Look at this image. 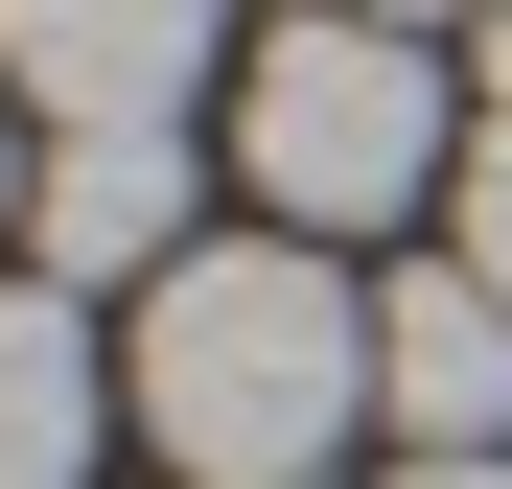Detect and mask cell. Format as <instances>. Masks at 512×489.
<instances>
[{"label": "cell", "mask_w": 512, "mask_h": 489, "mask_svg": "<svg viewBox=\"0 0 512 489\" xmlns=\"http://www.w3.org/2000/svg\"><path fill=\"white\" fill-rule=\"evenodd\" d=\"M140 443L187 489H326V443L373 420V303L303 233H210L187 280H140Z\"/></svg>", "instance_id": "1"}, {"label": "cell", "mask_w": 512, "mask_h": 489, "mask_svg": "<svg viewBox=\"0 0 512 489\" xmlns=\"http://www.w3.org/2000/svg\"><path fill=\"white\" fill-rule=\"evenodd\" d=\"M233 163H256V210H280V233H396V210L466 187L443 70H419V24H373V0L256 24V70H233Z\"/></svg>", "instance_id": "2"}, {"label": "cell", "mask_w": 512, "mask_h": 489, "mask_svg": "<svg viewBox=\"0 0 512 489\" xmlns=\"http://www.w3.org/2000/svg\"><path fill=\"white\" fill-rule=\"evenodd\" d=\"M210 70H256L233 0H0V94L47 140H187Z\"/></svg>", "instance_id": "3"}, {"label": "cell", "mask_w": 512, "mask_h": 489, "mask_svg": "<svg viewBox=\"0 0 512 489\" xmlns=\"http://www.w3.org/2000/svg\"><path fill=\"white\" fill-rule=\"evenodd\" d=\"M373 420H396L419 466H512V303H489L466 257L373 280Z\"/></svg>", "instance_id": "4"}, {"label": "cell", "mask_w": 512, "mask_h": 489, "mask_svg": "<svg viewBox=\"0 0 512 489\" xmlns=\"http://www.w3.org/2000/svg\"><path fill=\"white\" fill-rule=\"evenodd\" d=\"M24 257L94 303V280H187L210 233H187V140H47V187H24Z\"/></svg>", "instance_id": "5"}, {"label": "cell", "mask_w": 512, "mask_h": 489, "mask_svg": "<svg viewBox=\"0 0 512 489\" xmlns=\"http://www.w3.org/2000/svg\"><path fill=\"white\" fill-rule=\"evenodd\" d=\"M117 420V373H94V303L70 280H0V489H70Z\"/></svg>", "instance_id": "6"}, {"label": "cell", "mask_w": 512, "mask_h": 489, "mask_svg": "<svg viewBox=\"0 0 512 489\" xmlns=\"http://www.w3.org/2000/svg\"><path fill=\"white\" fill-rule=\"evenodd\" d=\"M443 210H466V280H489V303H512V117H489V140H466V187H443Z\"/></svg>", "instance_id": "7"}, {"label": "cell", "mask_w": 512, "mask_h": 489, "mask_svg": "<svg viewBox=\"0 0 512 489\" xmlns=\"http://www.w3.org/2000/svg\"><path fill=\"white\" fill-rule=\"evenodd\" d=\"M373 24H489V0H373Z\"/></svg>", "instance_id": "8"}, {"label": "cell", "mask_w": 512, "mask_h": 489, "mask_svg": "<svg viewBox=\"0 0 512 489\" xmlns=\"http://www.w3.org/2000/svg\"><path fill=\"white\" fill-rule=\"evenodd\" d=\"M396 489H512V466H396Z\"/></svg>", "instance_id": "9"}, {"label": "cell", "mask_w": 512, "mask_h": 489, "mask_svg": "<svg viewBox=\"0 0 512 489\" xmlns=\"http://www.w3.org/2000/svg\"><path fill=\"white\" fill-rule=\"evenodd\" d=\"M24 187H47V163H24V140H0V210H24Z\"/></svg>", "instance_id": "10"}, {"label": "cell", "mask_w": 512, "mask_h": 489, "mask_svg": "<svg viewBox=\"0 0 512 489\" xmlns=\"http://www.w3.org/2000/svg\"><path fill=\"white\" fill-rule=\"evenodd\" d=\"M489 94H512V0H489Z\"/></svg>", "instance_id": "11"}]
</instances>
